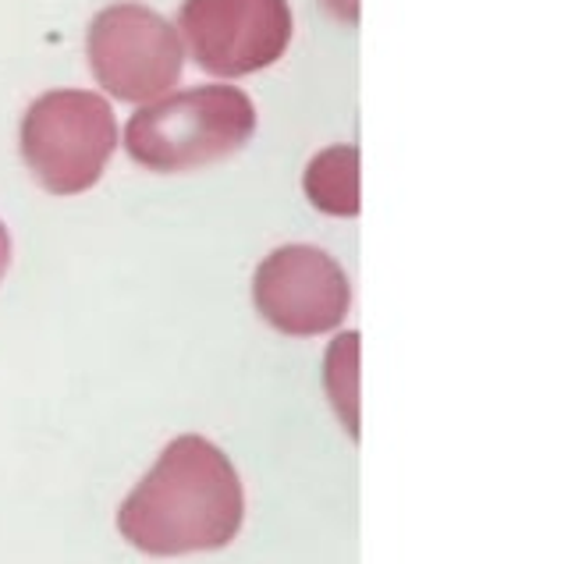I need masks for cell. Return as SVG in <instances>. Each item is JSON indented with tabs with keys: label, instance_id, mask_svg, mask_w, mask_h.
<instances>
[{
	"label": "cell",
	"instance_id": "cell-1",
	"mask_svg": "<svg viewBox=\"0 0 568 564\" xmlns=\"http://www.w3.org/2000/svg\"><path fill=\"white\" fill-rule=\"evenodd\" d=\"M242 519L245 498L235 465L195 433L171 440L118 507L121 536L150 557L221 551L239 536Z\"/></svg>",
	"mask_w": 568,
	"mask_h": 564
},
{
	"label": "cell",
	"instance_id": "cell-2",
	"mask_svg": "<svg viewBox=\"0 0 568 564\" xmlns=\"http://www.w3.org/2000/svg\"><path fill=\"white\" fill-rule=\"evenodd\" d=\"M253 132L256 107L239 85H195L132 114L124 150L153 174H178L239 153Z\"/></svg>",
	"mask_w": 568,
	"mask_h": 564
},
{
	"label": "cell",
	"instance_id": "cell-3",
	"mask_svg": "<svg viewBox=\"0 0 568 564\" xmlns=\"http://www.w3.org/2000/svg\"><path fill=\"white\" fill-rule=\"evenodd\" d=\"M22 161L53 196L89 192L118 150L111 103L89 90H53L29 103L22 117Z\"/></svg>",
	"mask_w": 568,
	"mask_h": 564
},
{
	"label": "cell",
	"instance_id": "cell-4",
	"mask_svg": "<svg viewBox=\"0 0 568 564\" xmlns=\"http://www.w3.org/2000/svg\"><path fill=\"white\" fill-rule=\"evenodd\" d=\"M89 68L97 82L121 103H153L182 79L185 50L178 29L153 8L121 4L103 8L89 22Z\"/></svg>",
	"mask_w": 568,
	"mask_h": 564
},
{
	"label": "cell",
	"instance_id": "cell-5",
	"mask_svg": "<svg viewBox=\"0 0 568 564\" xmlns=\"http://www.w3.org/2000/svg\"><path fill=\"white\" fill-rule=\"evenodd\" d=\"M178 29L203 72L242 79L288 50L292 11L288 0H185Z\"/></svg>",
	"mask_w": 568,
	"mask_h": 564
},
{
	"label": "cell",
	"instance_id": "cell-6",
	"mask_svg": "<svg viewBox=\"0 0 568 564\" xmlns=\"http://www.w3.org/2000/svg\"><path fill=\"white\" fill-rule=\"evenodd\" d=\"M253 306L288 338H316L345 324L352 285L324 249L281 245L253 277Z\"/></svg>",
	"mask_w": 568,
	"mask_h": 564
},
{
	"label": "cell",
	"instance_id": "cell-7",
	"mask_svg": "<svg viewBox=\"0 0 568 564\" xmlns=\"http://www.w3.org/2000/svg\"><path fill=\"white\" fill-rule=\"evenodd\" d=\"M306 196L331 217L359 214V150L331 146L316 153L306 167Z\"/></svg>",
	"mask_w": 568,
	"mask_h": 564
},
{
	"label": "cell",
	"instance_id": "cell-8",
	"mask_svg": "<svg viewBox=\"0 0 568 564\" xmlns=\"http://www.w3.org/2000/svg\"><path fill=\"white\" fill-rule=\"evenodd\" d=\"M8 267H11V235H8L4 221H0V280H4Z\"/></svg>",
	"mask_w": 568,
	"mask_h": 564
},
{
	"label": "cell",
	"instance_id": "cell-9",
	"mask_svg": "<svg viewBox=\"0 0 568 564\" xmlns=\"http://www.w3.org/2000/svg\"><path fill=\"white\" fill-rule=\"evenodd\" d=\"M327 4L334 8V14H342L348 22L359 19V4H355V0H327Z\"/></svg>",
	"mask_w": 568,
	"mask_h": 564
}]
</instances>
